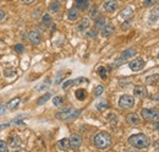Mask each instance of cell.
Wrapping results in <instances>:
<instances>
[{
	"instance_id": "obj_1",
	"label": "cell",
	"mask_w": 159,
	"mask_h": 152,
	"mask_svg": "<svg viewBox=\"0 0 159 152\" xmlns=\"http://www.w3.org/2000/svg\"><path fill=\"white\" fill-rule=\"evenodd\" d=\"M93 144L99 150H107V149H109L111 146L113 139H111L110 134L105 133V131H99V133H97L94 135Z\"/></svg>"
},
{
	"instance_id": "obj_2",
	"label": "cell",
	"mask_w": 159,
	"mask_h": 152,
	"mask_svg": "<svg viewBox=\"0 0 159 152\" xmlns=\"http://www.w3.org/2000/svg\"><path fill=\"white\" fill-rule=\"evenodd\" d=\"M129 144L137 150H142L151 145V139L144 134H135L129 137Z\"/></svg>"
},
{
	"instance_id": "obj_3",
	"label": "cell",
	"mask_w": 159,
	"mask_h": 152,
	"mask_svg": "<svg viewBox=\"0 0 159 152\" xmlns=\"http://www.w3.org/2000/svg\"><path fill=\"white\" fill-rule=\"evenodd\" d=\"M81 115V111L80 109H74V108H67L65 109L64 112H59L57 113V118L60 120H64V121H67V120H74L76 118H79Z\"/></svg>"
},
{
	"instance_id": "obj_4",
	"label": "cell",
	"mask_w": 159,
	"mask_h": 152,
	"mask_svg": "<svg viewBox=\"0 0 159 152\" xmlns=\"http://www.w3.org/2000/svg\"><path fill=\"white\" fill-rule=\"evenodd\" d=\"M141 116L147 121H156L159 119V111L154 108H143L141 111Z\"/></svg>"
},
{
	"instance_id": "obj_5",
	"label": "cell",
	"mask_w": 159,
	"mask_h": 152,
	"mask_svg": "<svg viewBox=\"0 0 159 152\" xmlns=\"http://www.w3.org/2000/svg\"><path fill=\"white\" fill-rule=\"evenodd\" d=\"M135 104V98L130 95H122L119 98V107L122 109H130Z\"/></svg>"
},
{
	"instance_id": "obj_6",
	"label": "cell",
	"mask_w": 159,
	"mask_h": 152,
	"mask_svg": "<svg viewBox=\"0 0 159 152\" xmlns=\"http://www.w3.org/2000/svg\"><path fill=\"white\" fill-rule=\"evenodd\" d=\"M135 55H136V49H135V48H129V49H126V50L121 54V57L119 58V60H116V61L114 63V66H119L121 64H124L127 59L135 57Z\"/></svg>"
},
{
	"instance_id": "obj_7",
	"label": "cell",
	"mask_w": 159,
	"mask_h": 152,
	"mask_svg": "<svg viewBox=\"0 0 159 152\" xmlns=\"http://www.w3.org/2000/svg\"><path fill=\"white\" fill-rule=\"evenodd\" d=\"M129 66L132 71H141L144 66V60L142 58H136L129 63Z\"/></svg>"
},
{
	"instance_id": "obj_8",
	"label": "cell",
	"mask_w": 159,
	"mask_h": 152,
	"mask_svg": "<svg viewBox=\"0 0 159 152\" xmlns=\"http://www.w3.org/2000/svg\"><path fill=\"white\" fill-rule=\"evenodd\" d=\"M134 96H135L136 98H139V99L146 98V97L148 96L146 86H143V85H137V86H135V88H134Z\"/></svg>"
},
{
	"instance_id": "obj_9",
	"label": "cell",
	"mask_w": 159,
	"mask_h": 152,
	"mask_svg": "<svg viewBox=\"0 0 159 152\" xmlns=\"http://www.w3.org/2000/svg\"><path fill=\"white\" fill-rule=\"evenodd\" d=\"M159 21V4L156 5L151 12H149V16H148V23L149 25H154Z\"/></svg>"
},
{
	"instance_id": "obj_10",
	"label": "cell",
	"mask_w": 159,
	"mask_h": 152,
	"mask_svg": "<svg viewBox=\"0 0 159 152\" xmlns=\"http://www.w3.org/2000/svg\"><path fill=\"white\" fill-rule=\"evenodd\" d=\"M28 39H30V42H31L33 45H37V44H39L40 40H42L40 32L38 31V30H32V31L28 33Z\"/></svg>"
},
{
	"instance_id": "obj_11",
	"label": "cell",
	"mask_w": 159,
	"mask_h": 152,
	"mask_svg": "<svg viewBox=\"0 0 159 152\" xmlns=\"http://www.w3.org/2000/svg\"><path fill=\"white\" fill-rule=\"evenodd\" d=\"M69 142H70V147L72 149H79L80 146L82 145V137L77 135V134H72L69 139Z\"/></svg>"
},
{
	"instance_id": "obj_12",
	"label": "cell",
	"mask_w": 159,
	"mask_h": 152,
	"mask_svg": "<svg viewBox=\"0 0 159 152\" xmlns=\"http://www.w3.org/2000/svg\"><path fill=\"white\" fill-rule=\"evenodd\" d=\"M103 7L107 12H114L115 10H118V2L115 0H108L104 2Z\"/></svg>"
},
{
	"instance_id": "obj_13",
	"label": "cell",
	"mask_w": 159,
	"mask_h": 152,
	"mask_svg": "<svg viewBox=\"0 0 159 152\" xmlns=\"http://www.w3.org/2000/svg\"><path fill=\"white\" fill-rule=\"evenodd\" d=\"M132 16H134V9H132L131 6L125 7V9L120 12V17L124 19L125 21H130V20L132 19Z\"/></svg>"
},
{
	"instance_id": "obj_14",
	"label": "cell",
	"mask_w": 159,
	"mask_h": 152,
	"mask_svg": "<svg viewBox=\"0 0 159 152\" xmlns=\"http://www.w3.org/2000/svg\"><path fill=\"white\" fill-rule=\"evenodd\" d=\"M114 30H115V27L113 26V25H105L102 30H100V35L103 36V37H110L113 33H114Z\"/></svg>"
},
{
	"instance_id": "obj_15",
	"label": "cell",
	"mask_w": 159,
	"mask_h": 152,
	"mask_svg": "<svg viewBox=\"0 0 159 152\" xmlns=\"http://www.w3.org/2000/svg\"><path fill=\"white\" fill-rule=\"evenodd\" d=\"M126 121H127L130 125H137V124H139L141 119H139V116L136 113H131L126 116Z\"/></svg>"
},
{
	"instance_id": "obj_16",
	"label": "cell",
	"mask_w": 159,
	"mask_h": 152,
	"mask_svg": "<svg viewBox=\"0 0 159 152\" xmlns=\"http://www.w3.org/2000/svg\"><path fill=\"white\" fill-rule=\"evenodd\" d=\"M21 99L19 97H16V98H12L11 101H9L7 102V104H6V108H9L10 111H14V109H16L17 107H19V104H20Z\"/></svg>"
},
{
	"instance_id": "obj_17",
	"label": "cell",
	"mask_w": 159,
	"mask_h": 152,
	"mask_svg": "<svg viewBox=\"0 0 159 152\" xmlns=\"http://www.w3.org/2000/svg\"><path fill=\"white\" fill-rule=\"evenodd\" d=\"M57 147H58L59 150H61V151H66V150L70 147V142H69L67 139H61V140L58 141Z\"/></svg>"
},
{
	"instance_id": "obj_18",
	"label": "cell",
	"mask_w": 159,
	"mask_h": 152,
	"mask_svg": "<svg viewBox=\"0 0 159 152\" xmlns=\"http://www.w3.org/2000/svg\"><path fill=\"white\" fill-rule=\"evenodd\" d=\"M20 145H21V140L19 136H11V137H10V141H9V146H10V147L19 149Z\"/></svg>"
},
{
	"instance_id": "obj_19",
	"label": "cell",
	"mask_w": 159,
	"mask_h": 152,
	"mask_svg": "<svg viewBox=\"0 0 159 152\" xmlns=\"http://www.w3.org/2000/svg\"><path fill=\"white\" fill-rule=\"evenodd\" d=\"M80 16L79 14V10H76L75 7H71L69 11H67V19L70 20V21H75V20H77Z\"/></svg>"
},
{
	"instance_id": "obj_20",
	"label": "cell",
	"mask_w": 159,
	"mask_h": 152,
	"mask_svg": "<svg viewBox=\"0 0 159 152\" xmlns=\"http://www.w3.org/2000/svg\"><path fill=\"white\" fill-rule=\"evenodd\" d=\"M76 1V6L79 10H87L89 6V0H75Z\"/></svg>"
},
{
	"instance_id": "obj_21",
	"label": "cell",
	"mask_w": 159,
	"mask_h": 152,
	"mask_svg": "<svg viewBox=\"0 0 159 152\" xmlns=\"http://www.w3.org/2000/svg\"><path fill=\"white\" fill-rule=\"evenodd\" d=\"M89 26H91V21H89L88 19H83L79 25H77V30H79L80 32H82V31L87 30Z\"/></svg>"
},
{
	"instance_id": "obj_22",
	"label": "cell",
	"mask_w": 159,
	"mask_h": 152,
	"mask_svg": "<svg viewBox=\"0 0 159 152\" xmlns=\"http://www.w3.org/2000/svg\"><path fill=\"white\" fill-rule=\"evenodd\" d=\"M105 25H107V19H105V17L99 16V17H97V19H96V23H94L96 30H102Z\"/></svg>"
},
{
	"instance_id": "obj_23",
	"label": "cell",
	"mask_w": 159,
	"mask_h": 152,
	"mask_svg": "<svg viewBox=\"0 0 159 152\" xmlns=\"http://www.w3.org/2000/svg\"><path fill=\"white\" fill-rule=\"evenodd\" d=\"M159 81V75L158 74H154V75H151L148 77H146V83L148 85H154Z\"/></svg>"
},
{
	"instance_id": "obj_24",
	"label": "cell",
	"mask_w": 159,
	"mask_h": 152,
	"mask_svg": "<svg viewBox=\"0 0 159 152\" xmlns=\"http://www.w3.org/2000/svg\"><path fill=\"white\" fill-rule=\"evenodd\" d=\"M59 10H60V2L58 1V0H54V1L49 5V11L55 14V12H58Z\"/></svg>"
},
{
	"instance_id": "obj_25",
	"label": "cell",
	"mask_w": 159,
	"mask_h": 152,
	"mask_svg": "<svg viewBox=\"0 0 159 152\" xmlns=\"http://www.w3.org/2000/svg\"><path fill=\"white\" fill-rule=\"evenodd\" d=\"M75 95H76V98H77L79 101H83V99L87 97V92H86V90H83V88H79Z\"/></svg>"
},
{
	"instance_id": "obj_26",
	"label": "cell",
	"mask_w": 159,
	"mask_h": 152,
	"mask_svg": "<svg viewBox=\"0 0 159 152\" xmlns=\"http://www.w3.org/2000/svg\"><path fill=\"white\" fill-rule=\"evenodd\" d=\"M42 23H43L45 27L50 26V25H52V16H50L49 14H45V15H43V17H42Z\"/></svg>"
},
{
	"instance_id": "obj_27",
	"label": "cell",
	"mask_w": 159,
	"mask_h": 152,
	"mask_svg": "<svg viewBox=\"0 0 159 152\" xmlns=\"http://www.w3.org/2000/svg\"><path fill=\"white\" fill-rule=\"evenodd\" d=\"M50 97H52V95H50V93H45V95L42 96L37 101V104H38V106H42V104H44L45 102H48V101H49V98H50Z\"/></svg>"
},
{
	"instance_id": "obj_28",
	"label": "cell",
	"mask_w": 159,
	"mask_h": 152,
	"mask_svg": "<svg viewBox=\"0 0 159 152\" xmlns=\"http://www.w3.org/2000/svg\"><path fill=\"white\" fill-rule=\"evenodd\" d=\"M98 75H99L103 80H105V78H107V76H108L107 68H104V66H99V68H98Z\"/></svg>"
},
{
	"instance_id": "obj_29",
	"label": "cell",
	"mask_w": 159,
	"mask_h": 152,
	"mask_svg": "<svg viewBox=\"0 0 159 152\" xmlns=\"http://www.w3.org/2000/svg\"><path fill=\"white\" fill-rule=\"evenodd\" d=\"M53 103H54V106H57V107H61V106L64 104V98L60 97V96H57V97L53 98Z\"/></svg>"
},
{
	"instance_id": "obj_30",
	"label": "cell",
	"mask_w": 159,
	"mask_h": 152,
	"mask_svg": "<svg viewBox=\"0 0 159 152\" xmlns=\"http://www.w3.org/2000/svg\"><path fill=\"white\" fill-rule=\"evenodd\" d=\"M89 16L94 20L97 19V17H99V12H98V7L97 6H93L92 7V11L89 12Z\"/></svg>"
},
{
	"instance_id": "obj_31",
	"label": "cell",
	"mask_w": 159,
	"mask_h": 152,
	"mask_svg": "<svg viewBox=\"0 0 159 152\" xmlns=\"http://www.w3.org/2000/svg\"><path fill=\"white\" fill-rule=\"evenodd\" d=\"M0 152H9V145L2 140H0Z\"/></svg>"
},
{
	"instance_id": "obj_32",
	"label": "cell",
	"mask_w": 159,
	"mask_h": 152,
	"mask_svg": "<svg viewBox=\"0 0 159 152\" xmlns=\"http://www.w3.org/2000/svg\"><path fill=\"white\" fill-rule=\"evenodd\" d=\"M49 85H50V80H49V78H47V80H45V82H43V83L40 85L39 87H38V91H43V90H47V88L49 87Z\"/></svg>"
},
{
	"instance_id": "obj_33",
	"label": "cell",
	"mask_w": 159,
	"mask_h": 152,
	"mask_svg": "<svg viewBox=\"0 0 159 152\" xmlns=\"http://www.w3.org/2000/svg\"><path fill=\"white\" fill-rule=\"evenodd\" d=\"M156 2H157V0H143L142 4L144 7H149V6H153Z\"/></svg>"
},
{
	"instance_id": "obj_34",
	"label": "cell",
	"mask_w": 159,
	"mask_h": 152,
	"mask_svg": "<svg viewBox=\"0 0 159 152\" xmlns=\"http://www.w3.org/2000/svg\"><path fill=\"white\" fill-rule=\"evenodd\" d=\"M104 92V87L102 85H98L96 88H94V96H100Z\"/></svg>"
},
{
	"instance_id": "obj_35",
	"label": "cell",
	"mask_w": 159,
	"mask_h": 152,
	"mask_svg": "<svg viewBox=\"0 0 159 152\" xmlns=\"http://www.w3.org/2000/svg\"><path fill=\"white\" fill-rule=\"evenodd\" d=\"M96 107H97V109H98V111H104V109H107V108H108V103L104 101V102H100V103H98Z\"/></svg>"
},
{
	"instance_id": "obj_36",
	"label": "cell",
	"mask_w": 159,
	"mask_h": 152,
	"mask_svg": "<svg viewBox=\"0 0 159 152\" xmlns=\"http://www.w3.org/2000/svg\"><path fill=\"white\" fill-rule=\"evenodd\" d=\"M14 49H15V52H17V53H22L23 49H25V47H23L22 44H16V45L14 47Z\"/></svg>"
},
{
	"instance_id": "obj_37",
	"label": "cell",
	"mask_w": 159,
	"mask_h": 152,
	"mask_svg": "<svg viewBox=\"0 0 159 152\" xmlns=\"http://www.w3.org/2000/svg\"><path fill=\"white\" fill-rule=\"evenodd\" d=\"M70 86H72V80H67V81H65V82L62 83V88H64V90L69 88Z\"/></svg>"
},
{
	"instance_id": "obj_38",
	"label": "cell",
	"mask_w": 159,
	"mask_h": 152,
	"mask_svg": "<svg viewBox=\"0 0 159 152\" xmlns=\"http://www.w3.org/2000/svg\"><path fill=\"white\" fill-rule=\"evenodd\" d=\"M97 36V32L96 31H93V32H89V33H87V37H89V38H94Z\"/></svg>"
},
{
	"instance_id": "obj_39",
	"label": "cell",
	"mask_w": 159,
	"mask_h": 152,
	"mask_svg": "<svg viewBox=\"0 0 159 152\" xmlns=\"http://www.w3.org/2000/svg\"><path fill=\"white\" fill-rule=\"evenodd\" d=\"M4 19H5V11L0 9V21H2Z\"/></svg>"
},
{
	"instance_id": "obj_40",
	"label": "cell",
	"mask_w": 159,
	"mask_h": 152,
	"mask_svg": "<svg viewBox=\"0 0 159 152\" xmlns=\"http://www.w3.org/2000/svg\"><path fill=\"white\" fill-rule=\"evenodd\" d=\"M11 75H16V73L15 71H5V76H11Z\"/></svg>"
},
{
	"instance_id": "obj_41",
	"label": "cell",
	"mask_w": 159,
	"mask_h": 152,
	"mask_svg": "<svg viewBox=\"0 0 159 152\" xmlns=\"http://www.w3.org/2000/svg\"><path fill=\"white\" fill-rule=\"evenodd\" d=\"M33 1H34V0H22L23 4H32Z\"/></svg>"
},
{
	"instance_id": "obj_42",
	"label": "cell",
	"mask_w": 159,
	"mask_h": 152,
	"mask_svg": "<svg viewBox=\"0 0 159 152\" xmlns=\"http://www.w3.org/2000/svg\"><path fill=\"white\" fill-rule=\"evenodd\" d=\"M0 113H4V106L0 103Z\"/></svg>"
},
{
	"instance_id": "obj_43",
	"label": "cell",
	"mask_w": 159,
	"mask_h": 152,
	"mask_svg": "<svg viewBox=\"0 0 159 152\" xmlns=\"http://www.w3.org/2000/svg\"><path fill=\"white\" fill-rule=\"evenodd\" d=\"M154 128H156V129H157V130H158V131H159V123H156V125H154Z\"/></svg>"
},
{
	"instance_id": "obj_44",
	"label": "cell",
	"mask_w": 159,
	"mask_h": 152,
	"mask_svg": "<svg viewBox=\"0 0 159 152\" xmlns=\"http://www.w3.org/2000/svg\"><path fill=\"white\" fill-rule=\"evenodd\" d=\"M158 59H159V53H158Z\"/></svg>"
}]
</instances>
